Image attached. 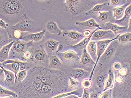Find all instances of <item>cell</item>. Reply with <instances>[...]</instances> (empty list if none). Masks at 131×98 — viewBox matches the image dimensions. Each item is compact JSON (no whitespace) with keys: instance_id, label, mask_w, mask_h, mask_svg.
<instances>
[{"instance_id":"1","label":"cell","mask_w":131,"mask_h":98,"mask_svg":"<svg viewBox=\"0 0 131 98\" xmlns=\"http://www.w3.org/2000/svg\"><path fill=\"white\" fill-rule=\"evenodd\" d=\"M65 79L63 73L58 70L34 67L20 83V90L25 97H51L63 91Z\"/></svg>"},{"instance_id":"26","label":"cell","mask_w":131,"mask_h":98,"mask_svg":"<svg viewBox=\"0 0 131 98\" xmlns=\"http://www.w3.org/2000/svg\"><path fill=\"white\" fill-rule=\"evenodd\" d=\"M0 95L1 96H11L14 98H16L18 96L15 92L7 89L2 86L0 87Z\"/></svg>"},{"instance_id":"20","label":"cell","mask_w":131,"mask_h":98,"mask_svg":"<svg viewBox=\"0 0 131 98\" xmlns=\"http://www.w3.org/2000/svg\"><path fill=\"white\" fill-rule=\"evenodd\" d=\"M46 28L49 32L52 34L57 35L61 34V31L58 28L56 23L53 21H51L47 23Z\"/></svg>"},{"instance_id":"15","label":"cell","mask_w":131,"mask_h":98,"mask_svg":"<svg viewBox=\"0 0 131 98\" xmlns=\"http://www.w3.org/2000/svg\"><path fill=\"white\" fill-rule=\"evenodd\" d=\"M1 68L4 72L5 79L4 82L9 85H13L14 84L15 81V76L14 73H13L10 70H8L1 65Z\"/></svg>"},{"instance_id":"28","label":"cell","mask_w":131,"mask_h":98,"mask_svg":"<svg viewBox=\"0 0 131 98\" xmlns=\"http://www.w3.org/2000/svg\"><path fill=\"white\" fill-rule=\"evenodd\" d=\"M99 14V16H98V18L102 21L106 22L109 20L111 18L110 11H104V12H98Z\"/></svg>"},{"instance_id":"27","label":"cell","mask_w":131,"mask_h":98,"mask_svg":"<svg viewBox=\"0 0 131 98\" xmlns=\"http://www.w3.org/2000/svg\"><path fill=\"white\" fill-rule=\"evenodd\" d=\"M87 73V72L82 68L73 70L71 73V76L74 79H78L82 77Z\"/></svg>"},{"instance_id":"25","label":"cell","mask_w":131,"mask_h":98,"mask_svg":"<svg viewBox=\"0 0 131 98\" xmlns=\"http://www.w3.org/2000/svg\"><path fill=\"white\" fill-rule=\"evenodd\" d=\"M110 5L109 2H105L101 4H98L96 5L92 9L86 13L85 14L86 16L93 14L94 13L99 12L100 10L105 7H108Z\"/></svg>"},{"instance_id":"22","label":"cell","mask_w":131,"mask_h":98,"mask_svg":"<svg viewBox=\"0 0 131 98\" xmlns=\"http://www.w3.org/2000/svg\"><path fill=\"white\" fill-rule=\"evenodd\" d=\"M114 76L113 72L112 70H110L108 71V77L105 81V88L103 91L113 88L114 84Z\"/></svg>"},{"instance_id":"9","label":"cell","mask_w":131,"mask_h":98,"mask_svg":"<svg viewBox=\"0 0 131 98\" xmlns=\"http://www.w3.org/2000/svg\"><path fill=\"white\" fill-rule=\"evenodd\" d=\"M63 37L66 40L70 41L78 42L84 37L83 34L76 31H70L64 33Z\"/></svg>"},{"instance_id":"42","label":"cell","mask_w":131,"mask_h":98,"mask_svg":"<svg viewBox=\"0 0 131 98\" xmlns=\"http://www.w3.org/2000/svg\"><path fill=\"white\" fill-rule=\"evenodd\" d=\"M121 2V0H110L111 4L114 6L119 5Z\"/></svg>"},{"instance_id":"45","label":"cell","mask_w":131,"mask_h":98,"mask_svg":"<svg viewBox=\"0 0 131 98\" xmlns=\"http://www.w3.org/2000/svg\"><path fill=\"white\" fill-rule=\"evenodd\" d=\"M120 64L119 63H116L115 64H114V68L116 70H119V69L120 68Z\"/></svg>"},{"instance_id":"32","label":"cell","mask_w":131,"mask_h":98,"mask_svg":"<svg viewBox=\"0 0 131 98\" xmlns=\"http://www.w3.org/2000/svg\"><path fill=\"white\" fill-rule=\"evenodd\" d=\"M131 39V33H126L120 35H119L118 40L119 42H126Z\"/></svg>"},{"instance_id":"29","label":"cell","mask_w":131,"mask_h":98,"mask_svg":"<svg viewBox=\"0 0 131 98\" xmlns=\"http://www.w3.org/2000/svg\"><path fill=\"white\" fill-rule=\"evenodd\" d=\"M27 76L26 70H22L17 74L15 78V83H20L25 79Z\"/></svg>"},{"instance_id":"36","label":"cell","mask_w":131,"mask_h":98,"mask_svg":"<svg viewBox=\"0 0 131 98\" xmlns=\"http://www.w3.org/2000/svg\"><path fill=\"white\" fill-rule=\"evenodd\" d=\"M23 57L26 60H29L31 59L32 57V53L31 51L28 50H26L23 52Z\"/></svg>"},{"instance_id":"10","label":"cell","mask_w":131,"mask_h":98,"mask_svg":"<svg viewBox=\"0 0 131 98\" xmlns=\"http://www.w3.org/2000/svg\"><path fill=\"white\" fill-rule=\"evenodd\" d=\"M45 33V30H43L40 32L36 33L34 34L26 35L23 36L19 40H22L27 41H33L36 42L41 40L44 37Z\"/></svg>"},{"instance_id":"21","label":"cell","mask_w":131,"mask_h":98,"mask_svg":"<svg viewBox=\"0 0 131 98\" xmlns=\"http://www.w3.org/2000/svg\"><path fill=\"white\" fill-rule=\"evenodd\" d=\"M81 61L82 64L84 65H91V64H95V63L91 58L89 54L86 49H83Z\"/></svg>"},{"instance_id":"48","label":"cell","mask_w":131,"mask_h":98,"mask_svg":"<svg viewBox=\"0 0 131 98\" xmlns=\"http://www.w3.org/2000/svg\"><path fill=\"white\" fill-rule=\"evenodd\" d=\"M129 24L130 26H131V18L130 19V20L129 21Z\"/></svg>"},{"instance_id":"24","label":"cell","mask_w":131,"mask_h":98,"mask_svg":"<svg viewBox=\"0 0 131 98\" xmlns=\"http://www.w3.org/2000/svg\"><path fill=\"white\" fill-rule=\"evenodd\" d=\"M98 29V28H97L96 30H93V32H92V34H91L89 37H85V38H84L78 44H76L75 45H72L71 46L72 48H73L75 49H81L82 48L87 46L90 40H91V38H92V35H93L95 31H97Z\"/></svg>"},{"instance_id":"31","label":"cell","mask_w":131,"mask_h":98,"mask_svg":"<svg viewBox=\"0 0 131 98\" xmlns=\"http://www.w3.org/2000/svg\"><path fill=\"white\" fill-rule=\"evenodd\" d=\"M131 15V4L127 7L125 10L124 15L123 17L120 20L116 21V23H122L124 22L129 18Z\"/></svg>"},{"instance_id":"33","label":"cell","mask_w":131,"mask_h":98,"mask_svg":"<svg viewBox=\"0 0 131 98\" xmlns=\"http://www.w3.org/2000/svg\"><path fill=\"white\" fill-rule=\"evenodd\" d=\"M79 91L78 90H76L72 92H70V93H66V94H60V95H57V96H55L54 98H65L66 97L68 96L71 95H76L78 96L79 95Z\"/></svg>"},{"instance_id":"37","label":"cell","mask_w":131,"mask_h":98,"mask_svg":"<svg viewBox=\"0 0 131 98\" xmlns=\"http://www.w3.org/2000/svg\"><path fill=\"white\" fill-rule=\"evenodd\" d=\"M79 82L75 79L69 78V86L71 88H74L77 87L79 84Z\"/></svg>"},{"instance_id":"39","label":"cell","mask_w":131,"mask_h":98,"mask_svg":"<svg viewBox=\"0 0 131 98\" xmlns=\"http://www.w3.org/2000/svg\"><path fill=\"white\" fill-rule=\"evenodd\" d=\"M101 94L100 91H96L93 92L90 94V98H97L99 97Z\"/></svg>"},{"instance_id":"40","label":"cell","mask_w":131,"mask_h":98,"mask_svg":"<svg viewBox=\"0 0 131 98\" xmlns=\"http://www.w3.org/2000/svg\"><path fill=\"white\" fill-rule=\"evenodd\" d=\"M82 98H90L89 93L88 90L86 89H84V92L83 93Z\"/></svg>"},{"instance_id":"23","label":"cell","mask_w":131,"mask_h":98,"mask_svg":"<svg viewBox=\"0 0 131 98\" xmlns=\"http://www.w3.org/2000/svg\"><path fill=\"white\" fill-rule=\"evenodd\" d=\"M47 48L52 53L56 52L59 45V42L57 41L51 39L49 40L45 43Z\"/></svg>"},{"instance_id":"5","label":"cell","mask_w":131,"mask_h":98,"mask_svg":"<svg viewBox=\"0 0 131 98\" xmlns=\"http://www.w3.org/2000/svg\"><path fill=\"white\" fill-rule=\"evenodd\" d=\"M33 41L25 42L20 40L15 41L10 48L9 54V57L16 58L21 54L23 56V52L25 51L33 46Z\"/></svg>"},{"instance_id":"41","label":"cell","mask_w":131,"mask_h":98,"mask_svg":"<svg viewBox=\"0 0 131 98\" xmlns=\"http://www.w3.org/2000/svg\"><path fill=\"white\" fill-rule=\"evenodd\" d=\"M1 27L2 28L6 29L8 27V24L3 19H1V24H0Z\"/></svg>"},{"instance_id":"6","label":"cell","mask_w":131,"mask_h":98,"mask_svg":"<svg viewBox=\"0 0 131 98\" xmlns=\"http://www.w3.org/2000/svg\"><path fill=\"white\" fill-rule=\"evenodd\" d=\"M29 65V63L23 62L19 60H7L2 63H1V65L4 68L14 73L15 78L20 71L26 69Z\"/></svg>"},{"instance_id":"3","label":"cell","mask_w":131,"mask_h":98,"mask_svg":"<svg viewBox=\"0 0 131 98\" xmlns=\"http://www.w3.org/2000/svg\"><path fill=\"white\" fill-rule=\"evenodd\" d=\"M91 3V0H65L62 7L64 10L76 16L84 12Z\"/></svg>"},{"instance_id":"46","label":"cell","mask_w":131,"mask_h":98,"mask_svg":"<svg viewBox=\"0 0 131 98\" xmlns=\"http://www.w3.org/2000/svg\"><path fill=\"white\" fill-rule=\"evenodd\" d=\"M63 48V46L62 45H58V48L57 51H56V53H57V52H59L60 51H61Z\"/></svg>"},{"instance_id":"7","label":"cell","mask_w":131,"mask_h":98,"mask_svg":"<svg viewBox=\"0 0 131 98\" xmlns=\"http://www.w3.org/2000/svg\"><path fill=\"white\" fill-rule=\"evenodd\" d=\"M119 34H118L116 37H115L114 38L112 39H107L105 40H100L98 41L97 43V58L96 61L95 62V64L93 67V69L91 72V75H90L89 80H92V76L93 75V73L97 64L99 61V59H100L101 56L104 53L105 50H106V48L108 46L110 43L113 41L116 40L118 39Z\"/></svg>"},{"instance_id":"19","label":"cell","mask_w":131,"mask_h":98,"mask_svg":"<svg viewBox=\"0 0 131 98\" xmlns=\"http://www.w3.org/2000/svg\"><path fill=\"white\" fill-rule=\"evenodd\" d=\"M125 7L126 5H124L112 9L113 13V18L115 20H120L123 17L125 14Z\"/></svg>"},{"instance_id":"34","label":"cell","mask_w":131,"mask_h":98,"mask_svg":"<svg viewBox=\"0 0 131 98\" xmlns=\"http://www.w3.org/2000/svg\"><path fill=\"white\" fill-rule=\"evenodd\" d=\"M111 89L106 90L104 91L102 93L100 94L99 98H109L112 97V89Z\"/></svg>"},{"instance_id":"8","label":"cell","mask_w":131,"mask_h":98,"mask_svg":"<svg viewBox=\"0 0 131 98\" xmlns=\"http://www.w3.org/2000/svg\"><path fill=\"white\" fill-rule=\"evenodd\" d=\"M31 60L35 63H42L45 62L47 56L42 45H40L31 51Z\"/></svg>"},{"instance_id":"44","label":"cell","mask_w":131,"mask_h":98,"mask_svg":"<svg viewBox=\"0 0 131 98\" xmlns=\"http://www.w3.org/2000/svg\"><path fill=\"white\" fill-rule=\"evenodd\" d=\"M104 79V77L103 76H99L97 78V81L98 83H101L102 82Z\"/></svg>"},{"instance_id":"18","label":"cell","mask_w":131,"mask_h":98,"mask_svg":"<svg viewBox=\"0 0 131 98\" xmlns=\"http://www.w3.org/2000/svg\"><path fill=\"white\" fill-rule=\"evenodd\" d=\"M75 24L77 26L81 27H87L89 28H97L101 30L102 28L99 24L96 23L94 19L92 18L89 19L86 21L83 22H78L75 23Z\"/></svg>"},{"instance_id":"30","label":"cell","mask_w":131,"mask_h":98,"mask_svg":"<svg viewBox=\"0 0 131 98\" xmlns=\"http://www.w3.org/2000/svg\"><path fill=\"white\" fill-rule=\"evenodd\" d=\"M61 65V62L57 56H52L50 58V67H57Z\"/></svg>"},{"instance_id":"11","label":"cell","mask_w":131,"mask_h":98,"mask_svg":"<svg viewBox=\"0 0 131 98\" xmlns=\"http://www.w3.org/2000/svg\"><path fill=\"white\" fill-rule=\"evenodd\" d=\"M14 42V41H13L10 42L9 44L3 46L1 49V51H0L1 63H2L7 60L10 48Z\"/></svg>"},{"instance_id":"17","label":"cell","mask_w":131,"mask_h":98,"mask_svg":"<svg viewBox=\"0 0 131 98\" xmlns=\"http://www.w3.org/2000/svg\"><path fill=\"white\" fill-rule=\"evenodd\" d=\"M59 57L67 61H72L78 59V55L74 51H69L64 53L58 52L56 53Z\"/></svg>"},{"instance_id":"13","label":"cell","mask_w":131,"mask_h":98,"mask_svg":"<svg viewBox=\"0 0 131 98\" xmlns=\"http://www.w3.org/2000/svg\"><path fill=\"white\" fill-rule=\"evenodd\" d=\"M105 26L106 29L111 30L114 34H120V33L123 32L127 29V27H121L115 24H113L107 22L105 23Z\"/></svg>"},{"instance_id":"2","label":"cell","mask_w":131,"mask_h":98,"mask_svg":"<svg viewBox=\"0 0 131 98\" xmlns=\"http://www.w3.org/2000/svg\"><path fill=\"white\" fill-rule=\"evenodd\" d=\"M28 0H0L1 17L12 20L23 19L29 5Z\"/></svg>"},{"instance_id":"47","label":"cell","mask_w":131,"mask_h":98,"mask_svg":"<svg viewBox=\"0 0 131 98\" xmlns=\"http://www.w3.org/2000/svg\"><path fill=\"white\" fill-rule=\"evenodd\" d=\"M40 1H44V2H50V1H51V0H40Z\"/></svg>"},{"instance_id":"16","label":"cell","mask_w":131,"mask_h":98,"mask_svg":"<svg viewBox=\"0 0 131 98\" xmlns=\"http://www.w3.org/2000/svg\"><path fill=\"white\" fill-rule=\"evenodd\" d=\"M86 50L91 58L93 60L96 61L97 56V47L96 43L94 41H91L89 42L87 45Z\"/></svg>"},{"instance_id":"38","label":"cell","mask_w":131,"mask_h":98,"mask_svg":"<svg viewBox=\"0 0 131 98\" xmlns=\"http://www.w3.org/2000/svg\"><path fill=\"white\" fill-rule=\"evenodd\" d=\"M22 31L19 30H15L14 32V36L15 38L20 39L23 36Z\"/></svg>"},{"instance_id":"14","label":"cell","mask_w":131,"mask_h":98,"mask_svg":"<svg viewBox=\"0 0 131 98\" xmlns=\"http://www.w3.org/2000/svg\"><path fill=\"white\" fill-rule=\"evenodd\" d=\"M114 41V40L111 42L106 48L104 53L101 56L102 59H107L113 55L117 47V43Z\"/></svg>"},{"instance_id":"43","label":"cell","mask_w":131,"mask_h":98,"mask_svg":"<svg viewBox=\"0 0 131 98\" xmlns=\"http://www.w3.org/2000/svg\"><path fill=\"white\" fill-rule=\"evenodd\" d=\"M93 31H91L89 30H86L84 31L83 34L84 36L85 37H89L92 34V32H93Z\"/></svg>"},{"instance_id":"12","label":"cell","mask_w":131,"mask_h":98,"mask_svg":"<svg viewBox=\"0 0 131 98\" xmlns=\"http://www.w3.org/2000/svg\"><path fill=\"white\" fill-rule=\"evenodd\" d=\"M114 34L113 31L110 30L107 31L98 30L94 33L91 38L93 40L104 39L113 36Z\"/></svg>"},{"instance_id":"35","label":"cell","mask_w":131,"mask_h":98,"mask_svg":"<svg viewBox=\"0 0 131 98\" xmlns=\"http://www.w3.org/2000/svg\"><path fill=\"white\" fill-rule=\"evenodd\" d=\"M82 87L84 89H89L92 87V83L91 80H85L83 81L81 84Z\"/></svg>"},{"instance_id":"49","label":"cell","mask_w":131,"mask_h":98,"mask_svg":"<svg viewBox=\"0 0 131 98\" xmlns=\"http://www.w3.org/2000/svg\"></svg>"},{"instance_id":"4","label":"cell","mask_w":131,"mask_h":98,"mask_svg":"<svg viewBox=\"0 0 131 98\" xmlns=\"http://www.w3.org/2000/svg\"><path fill=\"white\" fill-rule=\"evenodd\" d=\"M10 28L14 30H19L22 32H34L37 29L39 28V21L30 19L25 13L21 21Z\"/></svg>"}]
</instances>
